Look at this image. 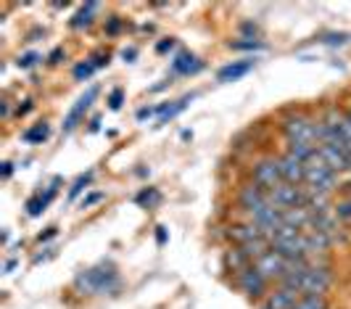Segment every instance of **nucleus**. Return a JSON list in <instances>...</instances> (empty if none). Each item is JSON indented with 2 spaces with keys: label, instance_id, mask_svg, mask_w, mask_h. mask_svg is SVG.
I'll use <instances>...</instances> for the list:
<instances>
[{
  "label": "nucleus",
  "instance_id": "obj_1",
  "mask_svg": "<svg viewBox=\"0 0 351 309\" xmlns=\"http://www.w3.org/2000/svg\"><path fill=\"white\" fill-rule=\"evenodd\" d=\"M278 286H288L301 296H328V291L333 288V273L322 259H309L301 270L285 275Z\"/></svg>",
  "mask_w": 351,
  "mask_h": 309
},
{
  "label": "nucleus",
  "instance_id": "obj_2",
  "mask_svg": "<svg viewBox=\"0 0 351 309\" xmlns=\"http://www.w3.org/2000/svg\"><path fill=\"white\" fill-rule=\"evenodd\" d=\"M74 288L88 296H106L119 288V273L111 264H95L74 277Z\"/></svg>",
  "mask_w": 351,
  "mask_h": 309
},
{
  "label": "nucleus",
  "instance_id": "obj_3",
  "mask_svg": "<svg viewBox=\"0 0 351 309\" xmlns=\"http://www.w3.org/2000/svg\"><path fill=\"white\" fill-rule=\"evenodd\" d=\"M338 180H341V174H335L328 167V161L319 156V151H315L304 161V188L319 190V193H333Z\"/></svg>",
  "mask_w": 351,
  "mask_h": 309
},
{
  "label": "nucleus",
  "instance_id": "obj_4",
  "mask_svg": "<svg viewBox=\"0 0 351 309\" xmlns=\"http://www.w3.org/2000/svg\"><path fill=\"white\" fill-rule=\"evenodd\" d=\"M317 122L319 119H312V117L304 114V111L288 114V117L280 122L285 143H312V146H317Z\"/></svg>",
  "mask_w": 351,
  "mask_h": 309
},
{
  "label": "nucleus",
  "instance_id": "obj_5",
  "mask_svg": "<svg viewBox=\"0 0 351 309\" xmlns=\"http://www.w3.org/2000/svg\"><path fill=\"white\" fill-rule=\"evenodd\" d=\"M235 288L243 293L246 299H251V301H254V299H256V301L262 299L264 301V299H267V293H269V280H267V277H264V275L251 264V267H246L243 273L235 275Z\"/></svg>",
  "mask_w": 351,
  "mask_h": 309
},
{
  "label": "nucleus",
  "instance_id": "obj_6",
  "mask_svg": "<svg viewBox=\"0 0 351 309\" xmlns=\"http://www.w3.org/2000/svg\"><path fill=\"white\" fill-rule=\"evenodd\" d=\"M251 183L259 185L264 190H272L275 185L282 183V174H280V161L267 156V159H259L254 167H251Z\"/></svg>",
  "mask_w": 351,
  "mask_h": 309
},
{
  "label": "nucleus",
  "instance_id": "obj_7",
  "mask_svg": "<svg viewBox=\"0 0 351 309\" xmlns=\"http://www.w3.org/2000/svg\"><path fill=\"white\" fill-rule=\"evenodd\" d=\"M267 198H269V204L278 206L280 211L296 209V206H304V185L280 183V185H275L272 190H267Z\"/></svg>",
  "mask_w": 351,
  "mask_h": 309
},
{
  "label": "nucleus",
  "instance_id": "obj_8",
  "mask_svg": "<svg viewBox=\"0 0 351 309\" xmlns=\"http://www.w3.org/2000/svg\"><path fill=\"white\" fill-rule=\"evenodd\" d=\"M98 98V85H93V87H88L80 98H77V103L71 106V111L66 114V119H64V133H71L80 122H82V117L90 111V106H93V101Z\"/></svg>",
  "mask_w": 351,
  "mask_h": 309
},
{
  "label": "nucleus",
  "instance_id": "obj_9",
  "mask_svg": "<svg viewBox=\"0 0 351 309\" xmlns=\"http://www.w3.org/2000/svg\"><path fill=\"white\" fill-rule=\"evenodd\" d=\"M299 299H301L299 291H293L288 286H278L275 291L267 293V299L259 304V309H293Z\"/></svg>",
  "mask_w": 351,
  "mask_h": 309
},
{
  "label": "nucleus",
  "instance_id": "obj_10",
  "mask_svg": "<svg viewBox=\"0 0 351 309\" xmlns=\"http://www.w3.org/2000/svg\"><path fill=\"white\" fill-rule=\"evenodd\" d=\"M238 204L241 209L251 214V211H256V209H262V206L269 204V198H267V190L259 188V185H254V183H248L243 188L238 190Z\"/></svg>",
  "mask_w": 351,
  "mask_h": 309
},
{
  "label": "nucleus",
  "instance_id": "obj_11",
  "mask_svg": "<svg viewBox=\"0 0 351 309\" xmlns=\"http://www.w3.org/2000/svg\"><path fill=\"white\" fill-rule=\"evenodd\" d=\"M228 238L235 243V246H246V243H254V240H262L267 238L262 230L256 225L246 220V222H235L228 227Z\"/></svg>",
  "mask_w": 351,
  "mask_h": 309
},
{
  "label": "nucleus",
  "instance_id": "obj_12",
  "mask_svg": "<svg viewBox=\"0 0 351 309\" xmlns=\"http://www.w3.org/2000/svg\"><path fill=\"white\" fill-rule=\"evenodd\" d=\"M278 161H280L282 183H291V185H304V161H299L296 156H291L288 151H285Z\"/></svg>",
  "mask_w": 351,
  "mask_h": 309
},
{
  "label": "nucleus",
  "instance_id": "obj_13",
  "mask_svg": "<svg viewBox=\"0 0 351 309\" xmlns=\"http://www.w3.org/2000/svg\"><path fill=\"white\" fill-rule=\"evenodd\" d=\"M108 58H111L108 53H95V56L85 58V61H80V64L74 67V71H71V74H74V80H77V82H82V80H90V77H93L98 69L108 67Z\"/></svg>",
  "mask_w": 351,
  "mask_h": 309
},
{
  "label": "nucleus",
  "instance_id": "obj_14",
  "mask_svg": "<svg viewBox=\"0 0 351 309\" xmlns=\"http://www.w3.org/2000/svg\"><path fill=\"white\" fill-rule=\"evenodd\" d=\"M304 243H306V254L312 259L315 254H325V251L333 246V236L319 233V230H306V233H304Z\"/></svg>",
  "mask_w": 351,
  "mask_h": 309
},
{
  "label": "nucleus",
  "instance_id": "obj_15",
  "mask_svg": "<svg viewBox=\"0 0 351 309\" xmlns=\"http://www.w3.org/2000/svg\"><path fill=\"white\" fill-rule=\"evenodd\" d=\"M204 69V61L193 56V53H177L175 61H172V74L180 77H188V74H198Z\"/></svg>",
  "mask_w": 351,
  "mask_h": 309
},
{
  "label": "nucleus",
  "instance_id": "obj_16",
  "mask_svg": "<svg viewBox=\"0 0 351 309\" xmlns=\"http://www.w3.org/2000/svg\"><path fill=\"white\" fill-rule=\"evenodd\" d=\"M282 225L296 227V230H301V233H306V230H309V225H312V211H309L306 206L285 209V211H282Z\"/></svg>",
  "mask_w": 351,
  "mask_h": 309
},
{
  "label": "nucleus",
  "instance_id": "obj_17",
  "mask_svg": "<svg viewBox=\"0 0 351 309\" xmlns=\"http://www.w3.org/2000/svg\"><path fill=\"white\" fill-rule=\"evenodd\" d=\"M251 69H254L251 58H246V61H232V64H228V67H222L217 71V80L219 82H238L241 77H246Z\"/></svg>",
  "mask_w": 351,
  "mask_h": 309
},
{
  "label": "nucleus",
  "instance_id": "obj_18",
  "mask_svg": "<svg viewBox=\"0 0 351 309\" xmlns=\"http://www.w3.org/2000/svg\"><path fill=\"white\" fill-rule=\"evenodd\" d=\"M222 267H225V273H243L246 267H251V259L238 249V246H232V249H228L225 254H222Z\"/></svg>",
  "mask_w": 351,
  "mask_h": 309
},
{
  "label": "nucleus",
  "instance_id": "obj_19",
  "mask_svg": "<svg viewBox=\"0 0 351 309\" xmlns=\"http://www.w3.org/2000/svg\"><path fill=\"white\" fill-rule=\"evenodd\" d=\"M58 183H61V180L56 177L51 188H45V193H37L35 198H29V204H27V214H29V217H40V214L51 206V201L56 198V185H58Z\"/></svg>",
  "mask_w": 351,
  "mask_h": 309
},
{
  "label": "nucleus",
  "instance_id": "obj_20",
  "mask_svg": "<svg viewBox=\"0 0 351 309\" xmlns=\"http://www.w3.org/2000/svg\"><path fill=\"white\" fill-rule=\"evenodd\" d=\"M95 11H98V3H85L74 16H71L69 27L71 30H88L90 24H93V16H95Z\"/></svg>",
  "mask_w": 351,
  "mask_h": 309
},
{
  "label": "nucleus",
  "instance_id": "obj_21",
  "mask_svg": "<svg viewBox=\"0 0 351 309\" xmlns=\"http://www.w3.org/2000/svg\"><path fill=\"white\" fill-rule=\"evenodd\" d=\"M48 135H51V124H48V122H37L29 130L21 133V140L29 143V146H37V143H45Z\"/></svg>",
  "mask_w": 351,
  "mask_h": 309
},
{
  "label": "nucleus",
  "instance_id": "obj_22",
  "mask_svg": "<svg viewBox=\"0 0 351 309\" xmlns=\"http://www.w3.org/2000/svg\"><path fill=\"white\" fill-rule=\"evenodd\" d=\"M135 204L143 206V209H156L161 204V190L158 188H143L138 196H135Z\"/></svg>",
  "mask_w": 351,
  "mask_h": 309
},
{
  "label": "nucleus",
  "instance_id": "obj_23",
  "mask_svg": "<svg viewBox=\"0 0 351 309\" xmlns=\"http://www.w3.org/2000/svg\"><path fill=\"white\" fill-rule=\"evenodd\" d=\"M193 98H195V95H185V98H180V101H175L172 106L167 103V108H164V111H161V117H158V124H167L169 119H175L177 114H180V111H182V108L188 106V101H193Z\"/></svg>",
  "mask_w": 351,
  "mask_h": 309
},
{
  "label": "nucleus",
  "instance_id": "obj_24",
  "mask_svg": "<svg viewBox=\"0 0 351 309\" xmlns=\"http://www.w3.org/2000/svg\"><path fill=\"white\" fill-rule=\"evenodd\" d=\"M293 309H330L328 296H301Z\"/></svg>",
  "mask_w": 351,
  "mask_h": 309
},
{
  "label": "nucleus",
  "instance_id": "obj_25",
  "mask_svg": "<svg viewBox=\"0 0 351 309\" xmlns=\"http://www.w3.org/2000/svg\"><path fill=\"white\" fill-rule=\"evenodd\" d=\"M315 151H317V146H312V143H288V154L296 156L299 161H306Z\"/></svg>",
  "mask_w": 351,
  "mask_h": 309
},
{
  "label": "nucleus",
  "instance_id": "obj_26",
  "mask_svg": "<svg viewBox=\"0 0 351 309\" xmlns=\"http://www.w3.org/2000/svg\"><path fill=\"white\" fill-rule=\"evenodd\" d=\"M43 61V56L37 51H29V53H24V56H19V61H16V67L19 69H32V67H37Z\"/></svg>",
  "mask_w": 351,
  "mask_h": 309
},
{
  "label": "nucleus",
  "instance_id": "obj_27",
  "mask_svg": "<svg viewBox=\"0 0 351 309\" xmlns=\"http://www.w3.org/2000/svg\"><path fill=\"white\" fill-rule=\"evenodd\" d=\"M333 214L338 217V220L349 222V220H351V196H349V198H343V201H338V204L333 206Z\"/></svg>",
  "mask_w": 351,
  "mask_h": 309
},
{
  "label": "nucleus",
  "instance_id": "obj_28",
  "mask_svg": "<svg viewBox=\"0 0 351 309\" xmlns=\"http://www.w3.org/2000/svg\"><path fill=\"white\" fill-rule=\"evenodd\" d=\"M90 180H93V172H88V174H82V177H80V180H77V183L71 185V190H69V201H74V198H77V196H80L82 190H88Z\"/></svg>",
  "mask_w": 351,
  "mask_h": 309
},
{
  "label": "nucleus",
  "instance_id": "obj_29",
  "mask_svg": "<svg viewBox=\"0 0 351 309\" xmlns=\"http://www.w3.org/2000/svg\"><path fill=\"white\" fill-rule=\"evenodd\" d=\"M232 51H264L262 40H243V43H230Z\"/></svg>",
  "mask_w": 351,
  "mask_h": 309
},
{
  "label": "nucleus",
  "instance_id": "obj_30",
  "mask_svg": "<svg viewBox=\"0 0 351 309\" xmlns=\"http://www.w3.org/2000/svg\"><path fill=\"white\" fill-rule=\"evenodd\" d=\"M122 103H124V90L122 87H114L111 95H108V108H111V111H119Z\"/></svg>",
  "mask_w": 351,
  "mask_h": 309
},
{
  "label": "nucleus",
  "instance_id": "obj_31",
  "mask_svg": "<svg viewBox=\"0 0 351 309\" xmlns=\"http://www.w3.org/2000/svg\"><path fill=\"white\" fill-rule=\"evenodd\" d=\"M101 198H104V193H90V196H85V198H82V209H90L93 204H98Z\"/></svg>",
  "mask_w": 351,
  "mask_h": 309
},
{
  "label": "nucleus",
  "instance_id": "obj_32",
  "mask_svg": "<svg viewBox=\"0 0 351 309\" xmlns=\"http://www.w3.org/2000/svg\"><path fill=\"white\" fill-rule=\"evenodd\" d=\"M64 56H66V53H64V48H56V51H53L51 56H48V64H51V67H56V64H58V61H61Z\"/></svg>",
  "mask_w": 351,
  "mask_h": 309
},
{
  "label": "nucleus",
  "instance_id": "obj_33",
  "mask_svg": "<svg viewBox=\"0 0 351 309\" xmlns=\"http://www.w3.org/2000/svg\"><path fill=\"white\" fill-rule=\"evenodd\" d=\"M119 27H122V21H119V16H111V24L106 27V32H108V34H117V32H119Z\"/></svg>",
  "mask_w": 351,
  "mask_h": 309
},
{
  "label": "nucleus",
  "instance_id": "obj_34",
  "mask_svg": "<svg viewBox=\"0 0 351 309\" xmlns=\"http://www.w3.org/2000/svg\"><path fill=\"white\" fill-rule=\"evenodd\" d=\"M172 48H175V40H172V37H169V40H164V43H158V45H156L158 53H167V51H172Z\"/></svg>",
  "mask_w": 351,
  "mask_h": 309
},
{
  "label": "nucleus",
  "instance_id": "obj_35",
  "mask_svg": "<svg viewBox=\"0 0 351 309\" xmlns=\"http://www.w3.org/2000/svg\"><path fill=\"white\" fill-rule=\"evenodd\" d=\"M56 233H58V227H48L45 233H40V236H37V240H40V243H43V240H51Z\"/></svg>",
  "mask_w": 351,
  "mask_h": 309
},
{
  "label": "nucleus",
  "instance_id": "obj_36",
  "mask_svg": "<svg viewBox=\"0 0 351 309\" xmlns=\"http://www.w3.org/2000/svg\"><path fill=\"white\" fill-rule=\"evenodd\" d=\"M29 111H32V101H24V106H21V103L16 106V114H19V117H24V114H29Z\"/></svg>",
  "mask_w": 351,
  "mask_h": 309
},
{
  "label": "nucleus",
  "instance_id": "obj_37",
  "mask_svg": "<svg viewBox=\"0 0 351 309\" xmlns=\"http://www.w3.org/2000/svg\"><path fill=\"white\" fill-rule=\"evenodd\" d=\"M156 240H158V246H164V243H167V230H164L161 225L156 227Z\"/></svg>",
  "mask_w": 351,
  "mask_h": 309
},
{
  "label": "nucleus",
  "instance_id": "obj_38",
  "mask_svg": "<svg viewBox=\"0 0 351 309\" xmlns=\"http://www.w3.org/2000/svg\"><path fill=\"white\" fill-rule=\"evenodd\" d=\"M11 174H14V164H11V161H5V164H3V180H8Z\"/></svg>",
  "mask_w": 351,
  "mask_h": 309
},
{
  "label": "nucleus",
  "instance_id": "obj_39",
  "mask_svg": "<svg viewBox=\"0 0 351 309\" xmlns=\"http://www.w3.org/2000/svg\"><path fill=\"white\" fill-rule=\"evenodd\" d=\"M122 56H124V58H135V48H130V51H124Z\"/></svg>",
  "mask_w": 351,
  "mask_h": 309
},
{
  "label": "nucleus",
  "instance_id": "obj_40",
  "mask_svg": "<svg viewBox=\"0 0 351 309\" xmlns=\"http://www.w3.org/2000/svg\"><path fill=\"white\" fill-rule=\"evenodd\" d=\"M346 111H349V117H351V106H349V108H346Z\"/></svg>",
  "mask_w": 351,
  "mask_h": 309
}]
</instances>
